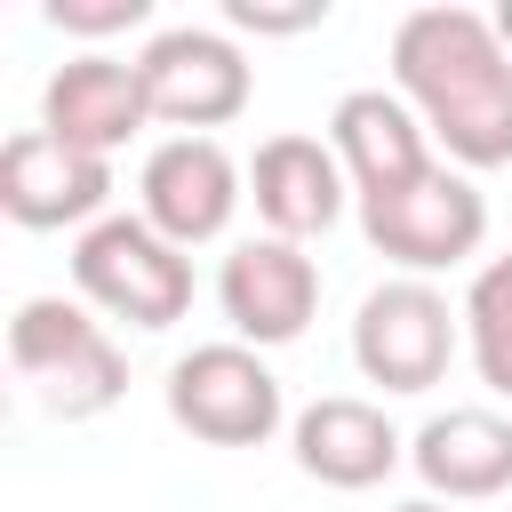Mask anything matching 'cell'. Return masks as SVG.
Returning a JSON list of instances; mask_svg holds the SVG:
<instances>
[{"mask_svg": "<svg viewBox=\"0 0 512 512\" xmlns=\"http://www.w3.org/2000/svg\"><path fill=\"white\" fill-rule=\"evenodd\" d=\"M392 88L448 168H512V48L480 8H408L392 24Z\"/></svg>", "mask_w": 512, "mask_h": 512, "instance_id": "1", "label": "cell"}, {"mask_svg": "<svg viewBox=\"0 0 512 512\" xmlns=\"http://www.w3.org/2000/svg\"><path fill=\"white\" fill-rule=\"evenodd\" d=\"M8 368L64 424H88V416L120 408V392H128V352L72 296H24L16 304V320H8Z\"/></svg>", "mask_w": 512, "mask_h": 512, "instance_id": "2", "label": "cell"}, {"mask_svg": "<svg viewBox=\"0 0 512 512\" xmlns=\"http://www.w3.org/2000/svg\"><path fill=\"white\" fill-rule=\"evenodd\" d=\"M72 288L88 312L160 336L192 312V256L176 240H160L144 216H104L72 240Z\"/></svg>", "mask_w": 512, "mask_h": 512, "instance_id": "3", "label": "cell"}, {"mask_svg": "<svg viewBox=\"0 0 512 512\" xmlns=\"http://www.w3.org/2000/svg\"><path fill=\"white\" fill-rule=\"evenodd\" d=\"M360 232H368V248L392 256L408 280H432V272L480 256V240H488V200H480V184H472L464 168L432 160V168L408 176L400 192H368V200H360Z\"/></svg>", "mask_w": 512, "mask_h": 512, "instance_id": "4", "label": "cell"}, {"mask_svg": "<svg viewBox=\"0 0 512 512\" xmlns=\"http://www.w3.org/2000/svg\"><path fill=\"white\" fill-rule=\"evenodd\" d=\"M168 424L208 448H264L288 424V400H280L272 360L256 344L224 336V344H192L168 368Z\"/></svg>", "mask_w": 512, "mask_h": 512, "instance_id": "5", "label": "cell"}, {"mask_svg": "<svg viewBox=\"0 0 512 512\" xmlns=\"http://www.w3.org/2000/svg\"><path fill=\"white\" fill-rule=\"evenodd\" d=\"M464 344V304H448L432 280H384L352 312V368L384 392H432Z\"/></svg>", "mask_w": 512, "mask_h": 512, "instance_id": "6", "label": "cell"}, {"mask_svg": "<svg viewBox=\"0 0 512 512\" xmlns=\"http://www.w3.org/2000/svg\"><path fill=\"white\" fill-rule=\"evenodd\" d=\"M136 72H144V96H152V120L184 128V136H208L224 120L248 112L256 96V72L248 56L232 48V32H208V24H168L136 48Z\"/></svg>", "mask_w": 512, "mask_h": 512, "instance_id": "7", "label": "cell"}, {"mask_svg": "<svg viewBox=\"0 0 512 512\" xmlns=\"http://www.w3.org/2000/svg\"><path fill=\"white\" fill-rule=\"evenodd\" d=\"M240 200H248V168H240L216 136H168V144H152L144 168H136V216H144L160 240H176L184 256H192L200 240H224V224H232Z\"/></svg>", "mask_w": 512, "mask_h": 512, "instance_id": "8", "label": "cell"}, {"mask_svg": "<svg viewBox=\"0 0 512 512\" xmlns=\"http://www.w3.org/2000/svg\"><path fill=\"white\" fill-rule=\"evenodd\" d=\"M104 200H112V160H96L80 144H56L48 128H16L0 144V208H8V224H24V232H88V224H104Z\"/></svg>", "mask_w": 512, "mask_h": 512, "instance_id": "9", "label": "cell"}, {"mask_svg": "<svg viewBox=\"0 0 512 512\" xmlns=\"http://www.w3.org/2000/svg\"><path fill=\"white\" fill-rule=\"evenodd\" d=\"M216 304H224L240 344H256V352L296 344L320 312V264L296 240H272V232L232 240V256L216 264Z\"/></svg>", "mask_w": 512, "mask_h": 512, "instance_id": "10", "label": "cell"}, {"mask_svg": "<svg viewBox=\"0 0 512 512\" xmlns=\"http://www.w3.org/2000/svg\"><path fill=\"white\" fill-rule=\"evenodd\" d=\"M152 120V96H144V72L120 64V56H64L40 88V128L56 144H80L96 160H112L136 128Z\"/></svg>", "mask_w": 512, "mask_h": 512, "instance_id": "11", "label": "cell"}, {"mask_svg": "<svg viewBox=\"0 0 512 512\" xmlns=\"http://www.w3.org/2000/svg\"><path fill=\"white\" fill-rule=\"evenodd\" d=\"M288 448H296V472H304V480L344 488V496L392 480V464L408 456V440L392 432V416H384L376 400H352V392H328V400L296 408Z\"/></svg>", "mask_w": 512, "mask_h": 512, "instance_id": "12", "label": "cell"}, {"mask_svg": "<svg viewBox=\"0 0 512 512\" xmlns=\"http://www.w3.org/2000/svg\"><path fill=\"white\" fill-rule=\"evenodd\" d=\"M248 200H256V216H264L272 240L304 248L312 232H328L344 216L352 176H344V160L320 136H264L256 160H248Z\"/></svg>", "mask_w": 512, "mask_h": 512, "instance_id": "13", "label": "cell"}, {"mask_svg": "<svg viewBox=\"0 0 512 512\" xmlns=\"http://www.w3.org/2000/svg\"><path fill=\"white\" fill-rule=\"evenodd\" d=\"M328 152L344 160L352 200L400 192L408 176L432 168V136H424V120L408 112L400 88H352V96H336V112H328Z\"/></svg>", "mask_w": 512, "mask_h": 512, "instance_id": "14", "label": "cell"}, {"mask_svg": "<svg viewBox=\"0 0 512 512\" xmlns=\"http://www.w3.org/2000/svg\"><path fill=\"white\" fill-rule=\"evenodd\" d=\"M408 464L424 480V496L440 504H488L512 488V416L496 408H440L416 424Z\"/></svg>", "mask_w": 512, "mask_h": 512, "instance_id": "15", "label": "cell"}, {"mask_svg": "<svg viewBox=\"0 0 512 512\" xmlns=\"http://www.w3.org/2000/svg\"><path fill=\"white\" fill-rule=\"evenodd\" d=\"M464 352L496 400H512V256H488L464 288Z\"/></svg>", "mask_w": 512, "mask_h": 512, "instance_id": "16", "label": "cell"}, {"mask_svg": "<svg viewBox=\"0 0 512 512\" xmlns=\"http://www.w3.org/2000/svg\"><path fill=\"white\" fill-rule=\"evenodd\" d=\"M48 24L56 32H80V40H104V32L152 24V0H48Z\"/></svg>", "mask_w": 512, "mask_h": 512, "instance_id": "17", "label": "cell"}, {"mask_svg": "<svg viewBox=\"0 0 512 512\" xmlns=\"http://www.w3.org/2000/svg\"><path fill=\"white\" fill-rule=\"evenodd\" d=\"M224 24H232V32H256V40H280V32H312V24H328V0H296V8L224 0Z\"/></svg>", "mask_w": 512, "mask_h": 512, "instance_id": "18", "label": "cell"}, {"mask_svg": "<svg viewBox=\"0 0 512 512\" xmlns=\"http://www.w3.org/2000/svg\"><path fill=\"white\" fill-rule=\"evenodd\" d=\"M392 512H456V504H440V496H408V504H392Z\"/></svg>", "mask_w": 512, "mask_h": 512, "instance_id": "19", "label": "cell"}, {"mask_svg": "<svg viewBox=\"0 0 512 512\" xmlns=\"http://www.w3.org/2000/svg\"><path fill=\"white\" fill-rule=\"evenodd\" d=\"M496 40H504V48H512V0H504V8H496Z\"/></svg>", "mask_w": 512, "mask_h": 512, "instance_id": "20", "label": "cell"}]
</instances>
